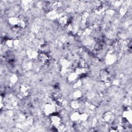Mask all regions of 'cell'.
<instances>
[{
  "mask_svg": "<svg viewBox=\"0 0 132 132\" xmlns=\"http://www.w3.org/2000/svg\"><path fill=\"white\" fill-rule=\"evenodd\" d=\"M101 77L104 81H108L110 80V74L107 70H103L101 72Z\"/></svg>",
  "mask_w": 132,
  "mask_h": 132,
  "instance_id": "6",
  "label": "cell"
},
{
  "mask_svg": "<svg viewBox=\"0 0 132 132\" xmlns=\"http://www.w3.org/2000/svg\"><path fill=\"white\" fill-rule=\"evenodd\" d=\"M30 90V88L26 84H22L20 87V93L22 96H25L27 95Z\"/></svg>",
  "mask_w": 132,
  "mask_h": 132,
  "instance_id": "2",
  "label": "cell"
},
{
  "mask_svg": "<svg viewBox=\"0 0 132 132\" xmlns=\"http://www.w3.org/2000/svg\"><path fill=\"white\" fill-rule=\"evenodd\" d=\"M39 59L40 61L44 64H46L49 63L50 61V57L48 56L47 54L43 53L40 55L39 56Z\"/></svg>",
  "mask_w": 132,
  "mask_h": 132,
  "instance_id": "3",
  "label": "cell"
},
{
  "mask_svg": "<svg viewBox=\"0 0 132 132\" xmlns=\"http://www.w3.org/2000/svg\"><path fill=\"white\" fill-rule=\"evenodd\" d=\"M45 112L47 115H51L56 111V107L53 104H47L44 107Z\"/></svg>",
  "mask_w": 132,
  "mask_h": 132,
  "instance_id": "1",
  "label": "cell"
},
{
  "mask_svg": "<svg viewBox=\"0 0 132 132\" xmlns=\"http://www.w3.org/2000/svg\"><path fill=\"white\" fill-rule=\"evenodd\" d=\"M104 120L108 123H112L114 121V117L110 112L106 113L103 117Z\"/></svg>",
  "mask_w": 132,
  "mask_h": 132,
  "instance_id": "5",
  "label": "cell"
},
{
  "mask_svg": "<svg viewBox=\"0 0 132 132\" xmlns=\"http://www.w3.org/2000/svg\"><path fill=\"white\" fill-rule=\"evenodd\" d=\"M51 123L54 126H59L60 125V119L59 117L56 116H52L51 117Z\"/></svg>",
  "mask_w": 132,
  "mask_h": 132,
  "instance_id": "4",
  "label": "cell"
},
{
  "mask_svg": "<svg viewBox=\"0 0 132 132\" xmlns=\"http://www.w3.org/2000/svg\"><path fill=\"white\" fill-rule=\"evenodd\" d=\"M68 22V19L65 16L62 17L59 20V23L62 26H65L66 24H67Z\"/></svg>",
  "mask_w": 132,
  "mask_h": 132,
  "instance_id": "7",
  "label": "cell"
}]
</instances>
